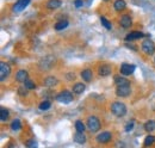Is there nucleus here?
<instances>
[{
	"mask_svg": "<svg viewBox=\"0 0 155 148\" xmlns=\"http://www.w3.org/2000/svg\"><path fill=\"white\" fill-rule=\"evenodd\" d=\"M111 112L116 117H124L127 115V112H128V109H127V106H125L124 103H122V102H115L111 105Z\"/></svg>",
	"mask_w": 155,
	"mask_h": 148,
	"instance_id": "nucleus-1",
	"label": "nucleus"
},
{
	"mask_svg": "<svg viewBox=\"0 0 155 148\" xmlns=\"http://www.w3.org/2000/svg\"><path fill=\"white\" fill-rule=\"evenodd\" d=\"M86 124H87V128L91 133H97L98 130H100V128H101V123H100L99 118L97 116H93V115L87 117Z\"/></svg>",
	"mask_w": 155,
	"mask_h": 148,
	"instance_id": "nucleus-2",
	"label": "nucleus"
},
{
	"mask_svg": "<svg viewBox=\"0 0 155 148\" xmlns=\"http://www.w3.org/2000/svg\"><path fill=\"white\" fill-rule=\"evenodd\" d=\"M56 100L62 104H69L73 102V93L68 90H63L56 96Z\"/></svg>",
	"mask_w": 155,
	"mask_h": 148,
	"instance_id": "nucleus-3",
	"label": "nucleus"
},
{
	"mask_svg": "<svg viewBox=\"0 0 155 148\" xmlns=\"http://www.w3.org/2000/svg\"><path fill=\"white\" fill-rule=\"evenodd\" d=\"M142 50H143V53L147 54V55H149V56L153 55L155 53V43L152 39H149V38L144 39V41L142 42Z\"/></svg>",
	"mask_w": 155,
	"mask_h": 148,
	"instance_id": "nucleus-4",
	"label": "nucleus"
},
{
	"mask_svg": "<svg viewBox=\"0 0 155 148\" xmlns=\"http://www.w3.org/2000/svg\"><path fill=\"white\" fill-rule=\"evenodd\" d=\"M11 74V66L4 61L0 62V81H5Z\"/></svg>",
	"mask_w": 155,
	"mask_h": 148,
	"instance_id": "nucleus-5",
	"label": "nucleus"
},
{
	"mask_svg": "<svg viewBox=\"0 0 155 148\" xmlns=\"http://www.w3.org/2000/svg\"><path fill=\"white\" fill-rule=\"evenodd\" d=\"M96 140H97L98 143L106 145V143H109V142L112 140V134H111L110 131H103V133L98 134Z\"/></svg>",
	"mask_w": 155,
	"mask_h": 148,
	"instance_id": "nucleus-6",
	"label": "nucleus"
},
{
	"mask_svg": "<svg viewBox=\"0 0 155 148\" xmlns=\"http://www.w3.org/2000/svg\"><path fill=\"white\" fill-rule=\"evenodd\" d=\"M131 93V87L130 85H124V86H117L116 87V94L118 97H128Z\"/></svg>",
	"mask_w": 155,
	"mask_h": 148,
	"instance_id": "nucleus-7",
	"label": "nucleus"
},
{
	"mask_svg": "<svg viewBox=\"0 0 155 148\" xmlns=\"http://www.w3.org/2000/svg\"><path fill=\"white\" fill-rule=\"evenodd\" d=\"M136 66L135 65H130V63H122L120 66V74L123 75H131V74L135 72Z\"/></svg>",
	"mask_w": 155,
	"mask_h": 148,
	"instance_id": "nucleus-8",
	"label": "nucleus"
},
{
	"mask_svg": "<svg viewBox=\"0 0 155 148\" xmlns=\"http://www.w3.org/2000/svg\"><path fill=\"white\" fill-rule=\"evenodd\" d=\"M112 73V67L107 63H104V65H100L98 67V74L100 76H107Z\"/></svg>",
	"mask_w": 155,
	"mask_h": 148,
	"instance_id": "nucleus-9",
	"label": "nucleus"
},
{
	"mask_svg": "<svg viewBox=\"0 0 155 148\" xmlns=\"http://www.w3.org/2000/svg\"><path fill=\"white\" fill-rule=\"evenodd\" d=\"M30 1L31 0H17V2L13 6V11L15 12H21V11H24L28 7V5L30 4Z\"/></svg>",
	"mask_w": 155,
	"mask_h": 148,
	"instance_id": "nucleus-10",
	"label": "nucleus"
},
{
	"mask_svg": "<svg viewBox=\"0 0 155 148\" xmlns=\"http://www.w3.org/2000/svg\"><path fill=\"white\" fill-rule=\"evenodd\" d=\"M50 59V56H48V57H44L41 62H39V67L42 68V69H44V71H47V69H49V68H51L53 66H54V59H51L50 61H48Z\"/></svg>",
	"mask_w": 155,
	"mask_h": 148,
	"instance_id": "nucleus-11",
	"label": "nucleus"
},
{
	"mask_svg": "<svg viewBox=\"0 0 155 148\" xmlns=\"http://www.w3.org/2000/svg\"><path fill=\"white\" fill-rule=\"evenodd\" d=\"M120 25L124 29H128V28H130L133 25V20H131L130 15H124V16L120 17Z\"/></svg>",
	"mask_w": 155,
	"mask_h": 148,
	"instance_id": "nucleus-12",
	"label": "nucleus"
},
{
	"mask_svg": "<svg viewBox=\"0 0 155 148\" xmlns=\"http://www.w3.org/2000/svg\"><path fill=\"white\" fill-rule=\"evenodd\" d=\"M147 36V35H144L143 32H141V31H131L130 34H128L127 36H125V41H134V39H140V38H142V37Z\"/></svg>",
	"mask_w": 155,
	"mask_h": 148,
	"instance_id": "nucleus-13",
	"label": "nucleus"
},
{
	"mask_svg": "<svg viewBox=\"0 0 155 148\" xmlns=\"http://www.w3.org/2000/svg\"><path fill=\"white\" fill-rule=\"evenodd\" d=\"M28 76H29V74L28 72L25 71V69H19L17 73H16V80L18 81V82H25L26 80H28Z\"/></svg>",
	"mask_w": 155,
	"mask_h": 148,
	"instance_id": "nucleus-14",
	"label": "nucleus"
},
{
	"mask_svg": "<svg viewBox=\"0 0 155 148\" xmlns=\"http://www.w3.org/2000/svg\"><path fill=\"white\" fill-rule=\"evenodd\" d=\"M43 84L47 87H54V86H56L58 84V78H55V76H47L44 79V82Z\"/></svg>",
	"mask_w": 155,
	"mask_h": 148,
	"instance_id": "nucleus-15",
	"label": "nucleus"
},
{
	"mask_svg": "<svg viewBox=\"0 0 155 148\" xmlns=\"http://www.w3.org/2000/svg\"><path fill=\"white\" fill-rule=\"evenodd\" d=\"M114 81L116 84V86H124V85H130V81L124 78V76H120V75H116L114 78Z\"/></svg>",
	"mask_w": 155,
	"mask_h": 148,
	"instance_id": "nucleus-16",
	"label": "nucleus"
},
{
	"mask_svg": "<svg viewBox=\"0 0 155 148\" xmlns=\"http://www.w3.org/2000/svg\"><path fill=\"white\" fill-rule=\"evenodd\" d=\"M80 75H81V78H82V80H84V81H86V82H90V81L92 80V78H93V73H92V71H91V69H88V68L84 69Z\"/></svg>",
	"mask_w": 155,
	"mask_h": 148,
	"instance_id": "nucleus-17",
	"label": "nucleus"
},
{
	"mask_svg": "<svg viewBox=\"0 0 155 148\" xmlns=\"http://www.w3.org/2000/svg\"><path fill=\"white\" fill-rule=\"evenodd\" d=\"M61 6H62V1L61 0H48L47 1V7L49 10H56Z\"/></svg>",
	"mask_w": 155,
	"mask_h": 148,
	"instance_id": "nucleus-18",
	"label": "nucleus"
},
{
	"mask_svg": "<svg viewBox=\"0 0 155 148\" xmlns=\"http://www.w3.org/2000/svg\"><path fill=\"white\" fill-rule=\"evenodd\" d=\"M114 8L116 10L117 12H120V11H124L127 8V2L124 0H116L114 2Z\"/></svg>",
	"mask_w": 155,
	"mask_h": 148,
	"instance_id": "nucleus-19",
	"label": "nucleus"
},
{
	"mask_svg": "<svg viewBox=\"0 0 155 148\" xmlns=\"http://www.w3.org/2000/svg\"><path fill=\"white\" fill-rule=\"evenodd\" d=\"M74 141H75L77 143L84 145V143H86L87 137L84 135V133H79V131H77V133L74 134Z\"/></svg>",
	"mask_w": 155,
	"mask_h": 148,
	"instance_id": "nucleus-20",
	"label": "nucleus"
},
{
	"mask_svg": "<svg viewBox=\"0 0 155 148\" xmlns=\"http://www.w3.org/2000/svg\"><path fill=\"white\" fill-rule=\"evenodd\" d=\"M85 89H86L85 84H82V82H77V84L73 86V92L75 93V94H81V93L85 91Z\"/></svg>",
	"mask_w": 155,
	"mask_h": 148,
	"instance_id": "nucleus-21",
	"label": "nucleus"
},
{
	"mask_svg": "<svg viewBox=\"0 0 155 148\" xmlns=\"http://www.w3.org/2000/svg\"><path fill=\"white\" fill-rule=\"evenodd\" d=\"M144 130L148 133H152L155 130V119H149L144 123Z\"/></svg>",
	"mask_w": 155,
	"mask_h": 148,
	"instance_id": "nucleus-22",
	"label": "nucleus"
},
{
	"mask_svg": "<svg viewBox=\"0 0 155 148\" xmlns=\"http://www.w3.org/2000/svg\"><path fill=\"white\" fill-rule=\"evenodd\" d=\"M20 129H21V122H20V119L15 118V119L12 121V123H11V130L18 131V130H20Z\"/></svg>",
	"mask_w": 155,
	"mask_h": 148,
	"instance_id": "nucleus-23",
	"label": "nucleus"
},
{
	"mask_svg": "<svg viewBox=\"0 0 155 148\" xmlns=\"http://www.w3.org/2000/svg\"><path fill=\"white\" fill-rule=\"evenodd\" d=\"M68 20H60V22H58L56 24H55V30H58V31H60V30H63V29H66L67 26H68Z\"/></svg>",
	"mask_w": 155,
	"mask_h": 148,
	"instance_id": "nucleus-24",
	"label": "nucleus"
},
{
	"mask_svg": "<svg viewBox=\"0 0 155 148\" xmlns=\"http://www.w3.org/2000/svg\"><path fill=\"white\" fill-rule=\"evenodd\" d=\"M154 142H155V136H153V135H148V136L144 139L143 146H144V147H149V146H152Z\"/></svg>",
	"mask_w": 155,
	"mask_h": 148,
	"instance_id": "nucleus-25",
	"label": "nucleus"
},
{
	"mask_svg": "<svg viewBox=\"0 0 155 148\" xmlns=\"http://www.w3.org/2000/svg\"><path fill=\"white\" fill-rule=\"evenodd\" d=\"M8 119V110L5 109V108H1V111H0V121L4 123Z\"/></svg>",
	"mask_w": 155,
	"mask_h": 148,
	"instance_id": "nucleus-26",
	"label": "nucleus"
},
{
	"mask_svg": "<svg viewBox=\"0 0 155 148\" xmlns=\"http://www.w3.org/2000/svg\"><path fill=\"white\" fill-rule=\"evenodd\" d=\"M50 106H51V104H50L49 100H43L38 105L39 110H42V111H45V110H48V109H50Z\"/></svg>",
	"mask_w": 155,
	"mask_h": 148,
	"instance_id": "nucleus-27",
	"label": "nucleus"
},
{
	"mask_svg": "<svg viewBox=\"0 0 155 148\" xmlns=\"http://www.w3.org/2000/svg\"><path fill=\"white\" fill-rule=\"evenodd\" d=\"M24 86H25L28 90H35V89H36V84H35L32 80H30V79H28V80L24 82Z\"/></svg>",
	"mask_w": 155,
	"mask_h": 148,
	"instance_id": "nucleus-28",
	"label": "nucleus"
},
{
	"mask_svg": "<svg viewBox=\"0 0 155 148\" xmlns=\"http://www.w3.org/2000/svg\"><path fill=\"white\" fill-rule=\"evenodd\" d=\"M100 22H101V24L104 25V28H105V29H107V30H111V29H112L111 23H110L107 19L105 18V17H100Z\"/></svg>",
	"mask_w": 155,
	"mask_h": 148,
	"instance_id": "nucleus-29",
	"label": "nucleus"
},
{
	"mask_svg": "<svg viewBox=\"0 0 155 148\" xmlns=\"http://www.w3.org/2000/svg\"><path fill=\"white\" fill-rule=\"evenodd\" d=\"M75 129H77V131H79V133H84L85 131V124L82 123V121H77L75 122Z\"/></svg>",
	"mask_w": 155,
	"mask_h": 148,
	"instance_id": "nucleus-30",
	"label": "nucleus"
},
{
	"mask_svg": "<svg viewBox=\"0 0 155 148\" xmlns=\"http://www.w3.org/2000/svg\"><path fill=\"white\" fill-rule=\"evenodd\" d=\"M28 91H29V90H28L25 86H21V87L18 89V94H19V96H26V94H28Z\"/></svg>",
	"mask_w": 155,
	"mask_h": 148,
	"instance_id": "nucleus-31",
	"label": "nucleus"
},
{
	"mask_svg": "<svg viewBox=\"0 0 155 148\" xmlns=\"http://www.w3.org/2000/svg\"><path fill=\"white\" fill-rule=\"evenodd\" d=\"M134 124H135V122L134 121H130V122H128L127 123V126H125V131H130V130H133V128H134Z\"/></svg>",
	"mask_w": 155,
	"mask_h": 148,
	"instance_id": "nucleus-32",
	"label": "nucleus"
},
{
	"mask_svg": "<svg viewBox=\"0 0 155 148\" xmlns=\"http://www.w3.org/2000/svg\"><path fill=\"white\" fill-rule=\"evenodd\" d=\"M74 5H75L77 8H80V7L84 6V1H82V0H75V1H74Z\"/></svg>",
	"mask_w": 155,
	"mask_h": 148,
	"instance_id": "nucleus-33",
	"label": "nucleus"
},
{
	"mask_svg": "<svg viewBox=\"0 0 155 148\" xmlns=\"http://www.w3.org/2000/svg\"><path fill=\"white\" fill-rule=\"evenodd\" d=\"M35 145H36L35 143V140H30L29 142H26V146L28 147H35Z\"/></svg>",
	"mask_w": 155,
	"mask_h": 148,
	"instance_id": "nucleus-34",
	"label": "nucleus"
},
{
	"mask_svg": "<svg viewBox=\"0 0 155 148\" xmlns=\"http://www.w3.org/2000/svg\"><path fill=\"white\" fill-rule=\"evenodd\" d=\"M125 45H127V47H128V48H131V49H133V50H137V49H136V47H134V45H130V44H129V43H127V44H125Z\"/></svg>",
	"mask_w": 155,
	"mask_h": 148,
	"instance_id": "nucleus-35",
	"label": "nucleus"
},
{
	"mask_svg": "<svg viewBox=\"0 0 155 148\" xmlns=\"http://www.w3.org/2000/svg\"><path fill=\"white\" fill-rule=\"evenodd\" d=\"M103 1H110V0H103Z\"/></svg>",
	"mask_w": 155,
	"mask_h": 148,
	"instance_id": "nucleus-36",
	"label": "nucleus"
}]
</instances>
